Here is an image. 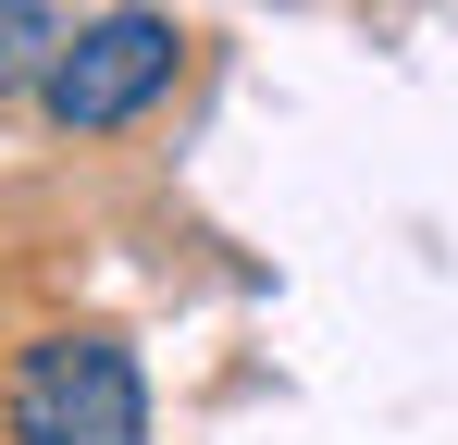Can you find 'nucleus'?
<instances>
[{
    "mask_svg": "<svg viewBox=\"0 0 458 445\" xmlns=\"http://www.w3.org/2000/svg\"><path fill=\"white\" fill-rule=\"evenodd\" d=\"M186 74V38H174V13H99L75 25L50 74H38V112L63 124V137H112V124H137L161 87Z\"/></svg>",
    "mask_w": 458,
    "mask_h": 445,
    "instance_id": "f03ea898",
    "label": "nucleus"
},
{
    "mask_svg": "<svg viewBox=\"0 0 458 445\" xmlns=\"http://www.w3.org/2000/svg\"><path fill=\"white\" fill-rule=\"evenodd\" d=\"M50 50H63V13H50V0H0V99H13V87H38Z\"/></svg>",
    "mask_w": 458,
    "mask_h": 445,
    "instance_id": "7ed1b4c3",
    "label": "nucleus"
},
{
    "mask_svg": "<svg viewBox=\"0 0 458 445\" xmlns=\"http://www.w3.org/2000/svg\"><path fill=\"white\" fill-rule=\"evenodd\" d=\"M13 445H149V371L124 334H38L13 359V396H0Z\"/></svg>",
    "mask_w": 458,
    "mask_h": 445,
    "instance_id": "f257e3e1",
    "label": "nucleus"
}]
</instances>
